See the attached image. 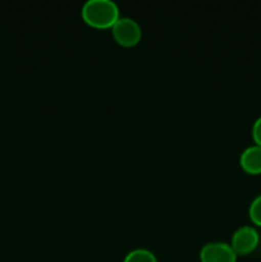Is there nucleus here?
<instances>
[{
  "label": "nucleus",
  "mask_w": 261,
  "mask_h": 262,
  "mask_svg": "<svg viewBox=\"0 0 261 262\" xmlns=\"http://www.w3.org/2000/svg\"><path fill=\"white\" fill-rule=\"evenodd\" d=\"M240 165L246 173L257 176L261 174V146H247L240 155Z\"/></svg>",
  "instance_id": "nucleus-5"
},
{
  "label": "nucleus",
  "mask_w": 261,
  "mask_h": 262,
  "mask_svg": "<svg viewBox=\"0 0 261 262\" xmlns=\"http://www.w3.org/2000/svg\"><path fill=\"white\" fill-rule=\"evenodd\" d=\"M248 215H250V219L253 224L261 227V193L257 194L250 204Z\"/></svg>",
  "instance_id": "nucleus-7"
},
{
  "label": "nucleus",
  "mask_w": 261,
  "mask_h": 262,
  "mask_svg": "<svg viewBox=\"0 0 261 262\" xmlns=\"http://www.w3.org/2000/svg\"><path fill=\"white\" fill-rule=\"evenodd\" d=\"M252 138L255 141V145L261 146V115L252 124Z\"/></svg>",
  "instance_id": "nucleus-8"
},
{
  "label": "nucleus",
  "mask_w": 261,
  "mask_h": 262,
  "mask_svg": "<svg viewBox=\"0 0 261 262\" xmlns=\"http://www.w3.org/2000/svg\"><path fill=\"white\" fill-rule=\"evenodd\" d=\"M81 15L91 27L112 28L120 17V10L114 0H86Z\"/></svg>",
  "instance_id": "nucleus-1"
},
{
  "label": "nucleus",
  "mask_w": 261,
  "mask_h": 262,
  "mask_svg": "<svg viewBox=\"0 0 261 262\" xmlns=\"http://www.w3.org/2000/svg\"><path fill=\"white\" fill-rule=\"evenodd\" d=\"M123 262H158V258H156L155 253L153 251L147 250V248L138 247L129 251L124 256Z\"/></svg>",
  "instance_id": "nucleus-6"
},
{
  "label": "nucleus",
  "mask_w": 261,
  "mask_h": 262,
  "mask_svg": "<svg viewBox=\"0 0 261 262\" xmlns=\"http://www.w3.org/2000/svg\"><path fill=\"white\" fill-rule=\"evenodd\" d=\"M112 35L117 43L124 48L136 46L142 38V28L135 18L120 15L112 27Z\"/></svg>",
  "instance_id": "nucleus-2"
},
{
  "label": "nucleus",
  "mask_w": 261,
  "mask_h": 262,
  "mask_svg": "<svg viewBox=\"0 0 261 262\" xmlns=\"http://www.w3.org/2000/svg\"><path fill=\"white\" fill-rule=\"evenodd\" d=\"M260 242L257 229L252 225H242L233 232L230 246L238 256H245L253 252Z\"/></svg>",
  "instance_id": "nucleus-3"
},
{
  "label": "nucleus",
  "mask_w": 261,
  "mask_h": 262,
  "mask_svg": "<svg viewBox=\"0 0 261 262\" xmlns=\"http://www.w3.org/2000/svg\"><path fill=\"white\" fill-rule=\"evenodd\" d=\"M237 257L230 243L227 242H207L200 250L201 262H237Z\"/></svg>",
  "instance_id": "nucleus-4"
}]
</instances>
